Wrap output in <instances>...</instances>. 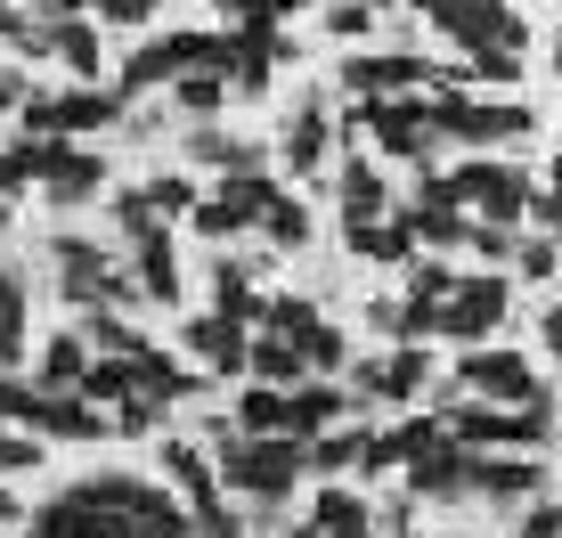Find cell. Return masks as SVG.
I'll use <instances>...</instances> for the list:
<instances>
[{"label": "cell", "instance_id": "cell-30", "mask_svg": "<svg viewBox=\"0 0 562 538\" xmlns=\"http://www.w3.org/2000/svg\"><path fill=\"white\" fill-rule=\"evenodd\" d=\"M302 449H310V473H318V482H326V473H342V466H359V449H367V433H359V425H326V433H310V440H302Z\"/></svg>", "mask_w": 562, "mask_h": 538}, {"label": "cell", "instance_id": "cell-9", "mask_svg": "<svg viewBox=\"0 0 562 538\" xmlns=\"http://www.w3.org/2000/svg\"><path fill=\"white\" fill-rule=\"evenodd\" d=\"M359 139L383 147L400 164H432V123H424V90L416 99H359Z\"/></svg>", "mask_w": 562, "mask_h": 538}, {"label": "cell", "instance_id": "cell-45", "mask_svg": "<svg viewBox=\"0 0 562 538\" xmlns=\"http://www.w3.org/2000/svg\"><path fill=\"white\" fill-rule=\"evenodd\" d=\"M25 466H42V433H9V425H0V482L25 473Z\"/></svg>", "mask_w": 562, "mask_h": 538}, {"label": "cell", "instance_id": "cell-19", "mask_svg": "<svg viewBox=\"0 0 562 538\" xmlns=\"http://www.w3.org/2000/svg\"><path fill=\"white\" fill-rule=\"evenodd\" d=\"M400 221H408L416 254H464V237H473V213H457V204H432V197L400 204Z\"/></svg>", "mask_w": 562, "mask_h": 538}, {"label": "cell", "instance_id": "cell-8", "mask_svg": "<svg viewBox=\"0 0 562 538\" xmlns=\"http://www.w3.org/2000/svg\"><path fill=\"white\" fill-rule=\"evenodd\" d=\"M416 392H432V351H424V343H400L392 359H359L351 368L359 408H408Z\"/></svg>", "mask_w": 562, "mask_h": 538}, {"label": "cell", "instance_id": "cell-47", "mask_svg": "<svg viewBox=\"0 0 562 538\" xmlns=\"http://www.w3.org/2000/svg\"><path fill=\"white\" fill-rule=\"evenodd\" d=\"M82 343H99V351H131V343H139V335H131V326L114 318V311H90V326H82Z\"/></svg>", "mask_w": 562, "mask_h": 538}, {"label": "cell", "instance_id": "cell-20", "mask_svg": "<svg viewBox=\"0 0 562 538\" xmlns=\"http://www.w3.org/2000/svg\"><path fill=\"white\" fill-rule=\"evenodd\" d=\"M25 351H33V294H25V278L0 261V376L25 368Z\"/></svg>", "mask_w": 562, "mask_h": 538}, {"label": "cell", "instance_id": "cell-39", "mask_svg": "<svg viewBox=\"0 0 562 538\" xmlns=\"http://www.w3.org/2000/svg\"><path fill=\"white\" fill-rule=\"evenodd\" d=\"M171 99H180V114L196 123V114H221L228 82H221V74H180V82H171Z\"/></svg>", "mask_w": 562, "mask_h": 538}, {"label": "cell", "instance_id": "cell-40", "mask_svg": "<svg viewBox=\"0 0 562 538\" xmlns=\"http://www.w3.org/2000/svg\"><path fill=\"white\" fill-rule=\"evenodd\" d=\"M147 204H155V221H188V213H196V180L164 171V180H147Z\"/></svg>", "mask_w": 562, "mask_h": 538}, {"label": "cell", "instance_id": "cell-54", "mask_svg": "<svg viewBox=\"0 0 562 538\" xmlns=\"http://www.w3.org/2000/svg\"><path fill=\"white\" fill-rule=\"evenodd\" d=\"M538 335H547V351L562 359V302H554V311H547V318H538Z\"/></svg>", "mask_w": 562, "mask_h": 538}, {"label": "cell", "instance_id": "cell-6", "mask_svg": "<svg viewBox=\"0 0 562 538\" xmlns=\"http://www.w3.org/2000/svg\"><path fill=\"white\" fill-rule=\"evenodd\" d=\"M432 33L457 42L464 57H481V49H521V42H530V16H521L514 0H440Z\"/></svg>", "mask_w": 562, "mask_h": 538}, {"label": "cell", "instance_id": "cell-60", "mask_svg": "<svg viewBox=\"0 0 562 538\" xmlns=\"http://www.w3.org/2000/svg\"><path fill=\"white\" fill-rule=\"evenodd\" d=\"M449 538H481V530H449Z\"/></svg>", "mask_w": 562, "mask_h": 538}, {"label": "cell", "instance_id": "cell-35", "mask_svg": "<svg viewBox=\"0 0 562 538\" xmlns=\"http://www.w3.org/2000/svg\"><path fill=\"white\" fill-rule=\"evenodd\" d=\"M33 156H42V139H9L0 147V221H9V197L33 188Z\"/></svg>", "mask_w": 562, "mask_h": 538}, {"label": "cell", "instance_id": "cell-36", "mask_svg": "<svg viewBox=\"0 0 562 538\" xmlns=\"http://www.w3.org/2000/svg\"><path fill=\"white\" fill-rule=\"evenodd\" d=\"M449 285H457V269L440 261V254H416V261H408V302L432 311V302H449Z\"/></svg>", "mask_w": 562, "mask_h": 538}, {"label": "cell", "instance_id": "cell-16", "mask_svg": "<svg viewBox=\"0 0 562 538\" xmlns=\"http://www.w3.org/2000/svg\"><path fill=\"white\" fill-rule=\"evenodd\" d=\"M547 490V466H530L521 449H481V466H473V497H490V506H530V497Z\"/></svg>", "mask_w": 562, "mask_h": 538}, {"label": "cell", "instance_id": "cell-53", "mask_svg": "<svg viewBox=\"0 0 562 538\" xmlns=\"http://www.w3.org/2000/svg\"><path fill=\"white\" fill-rule=\"evenodd\" d=\"M25 99H33V82H25V74H9V66H0V114H16Z\"/></svg>", "mask_w": 562, "mask_h": 538}, {"label": "cell", "instance_id": "cell-4", "mask_svg": "<svg viewBox=\"0 0 562 538\" xmlns=\"http://www.w3.org/2000/svg\"><path fill=\"white\" fill-rule=\"evenodd\" d=\"M457 383L473 400H490V408H554L538 368L521 351H497V343H473V351H457Z\"/></svg>", "mask_w": 562, "mask_h": 538}, {"label": "cell", "instance_id": "cell-52", "mask_svg": "<svg viewBox=\"0 0 562 538\" xmlns=\"http://www.w3.org/2000/svg\"><path fill=\"white\" fill-rule=\"evenodd\" d=\"M521 538H562V506L530 497V506H521Z\"/></svg>", "mask_w": 562, "mask_h": 538}, {"label": "cell", "instance_id": "cell-58", "mask_svg": "<svg viewBox=\"0 0 562 538\" xmlns=\"http://www.w3.org/2000/svg\"><path fill=\"white\" fill-rule=\"evenodd\" d=\"M554 74H562V33H554Z\"/></svg>", "mask_w": 562, "mask_h": 538}, {"label": "cell", "instance_id": "cell-11", "mask_svg": "<svg viewBox=\"0 0 562 538\" xmlns=\"http://www.w3.org/2000/svg\"><path fill=\"white\" fill-rule=\"evenodd\" d=\"M16 433H49V440H106V433H114V416H99L82 392H42V383H33V400H25V416H16Z\"/></svg>", "mask_w": 562, "mask_h": 538}, {"label": "cell", "instance_id": "cell-25", "mask_svg": "<svg viewBox=\"0 0 562 538\" xmlns=\"http://www.w3.org/2000/svg\"><path fill=\"white\" fill-rule=\"evenodd\" d=\"M188 156L204 171H221V180H237V171H261V139H237V131H188Z\"/></svg>", "mask_w": 562, "mask_h": 538}, {"label": "cell", "instance_id": "cell-22", "mask_svg": "<svg viewBox=\"0 0 562 538\" xmlns=\"http://www.w3.org/2000/svg\"><path fill=\"white\" fill-rule=\"evenodd\" d=\"M261 285H254V261H237V254H221L212 261V311L221 318H237V326H261Z\"/></svg>", "mask_w": 562, "mask_h": 538}, {"label": "cell", "instance_id": "cell-28", "mask_svg": "<svg viewBox=\"0 0 562 538\" xmlns=\"http://www.w3.org/2000/svg\"><path fill=\"white\" fill-rule=\"evenodd\" d=\"M245 376L269 383V392H294L310 368H302V351H294L285 335H254V351H245Z\"/></svg>", "mask_w": 562, "mask_h": 538}, {"label": "cell", "instance_id": "cell-41", "mask_svg": "<svg viewBox=\"0 0 562 538\" xmlns=\"http://www.w3.org/2000/svg\"><path fill=\"white\" fill-rule=\"evenodd\" d=\"M554 261H562V245L530 228V237H514V261L506 269H521V285H530V278H554Z\"/></svg>", "mask_w": 562, "mask_h": 538}, {"label": "cell", "instance_id": "cell-43", "mask_svg": "<svg viewBox=\"0 0 562 538\" xmlns=\"http://www.w3.org/2000/svg\"><path fill=\"white\" fill-rule=\"evenodd\" d=\"M155 425H164V400H155V392L114 400V433H131V440H139V433H155Z\"/></svg>", "mask_w": 562, "mask_h": 538}, {"label": "cell", "instance_id": "cell-46", "mask_svg": "<svg viewBox=\"0 0 562 538\" xmlns=\"http://www.w3.org/2000/svg\"><path fill=\"white\" fill-rule=\"evenodd\" d=\"M473 82H490V90L521 82V49H481V57H473Z\"/></svg>", "mask_w": 562, "mask_h": 538}, {"label": "cell", "instance_id": "cell-17", "mask_svg": "<svg viewBox=\"0 0 562 538\" xmlns=\"http://www.w3.org/2000/svg\"><path fill=\"white\" fill-rule=\"evenodd\" d=\"M359 400L342 392L335 376H302L294 392H285V433L294 440H310V433H326V425H342V416H351Z\"/></svg>", "mask_w": 562, "mask_h": 538}, {"label": "cell", "instance_id": "cell-29", "mask_svg": "<svg viewBox=\"0 0 562 538\" xmlns=\"http://www.w3.org/2000/svg\"><path fill=\"white\" fill-rule=\"evenodd\" d=\"M82 368H90V343H82V335H49L33 383H42V392H74V383H82Z\"/></svg>", "mask_w": 562, "mask_h": 538}, {"label": "cell", "instance_id": "cell-27", "mask_svg": "<svg viewBox=\"0 0 562 538\" xmlns=\"http://www.w3.org/2000/svg\"><path fill=\"white\" fill-rule=\"evenodd\" d=\"M342 237H351V254L359 261H392V269H408L416 261V237H408V221H359V228H342Z\"/></svg>", "mask_w": 562, "mask_h": 538}, {"label": "cell", "instance_id": "cell-1", "mask_svg": "<svg viewBox=\"0 0 562 538\" xmlns=\"http://www.w3.org/2000/svg\"><path fill=\"white\" fill-rule=\"evenodd\" d=\"M212 473H221L228 497H245V506H261V523L294 497V482L310 473V449L294 433H237L221 440V457H212Z\"/></svg>", "mask_w": 562, "mask_h": 538}, {"label": "cell", "instance_id": "cell-26", "mask_svg": "<svg viewBox=\"0 0 562 538\" xmlns=\"http://www.w3.org/2000/svg\"><path fill=\"white\" fill-rule=\"evenodd\" d=\"M310 530H318V538H342V530H375V506H367L359 490H342V482H318V497H310Z\"/></svg>", "mask_w": 562, "mask_h": 538}, {"label": "cell", "instance_id": "cell-51", "mask_svg": "<svg viewBox=\"0 0 562 538\" xmlns=\"http://www.w3.org/2000/svg\"><path fill=\"white\" fill-rule=\"evenodd\" d=\"M90 9H99L106 25H123V33H131V25H147V16L164 9V0H90Z\"/></svg>", "mask_w": 562, "mask_h": 538}, {"label": "cell", "instance_id": "cell-5", "mask_svg": "<svg viewBox=\"0 0 562 538\" xmlns=\"http://www.w3.org/2000/svg\"><path fill=\"white\" fill-rule=\"evenodd\" d=\"M424 123H432V139H473V147H521L538 131L530 107H473L457 99V90H432L424 99Z\"/></svg>", "mask_w": 562, "mask_h": 538}, {"label": "cell", "instance_id": "cell-49", "mask_svg": "<svg viewBox=\"0 0 562 538\" xmlns=\"http://www.w3.org/2000/svg\"><path fill=\"white\" fill-rule=\"evenodd\" d=\"M367 25H375V9H367V0H335V9H326V33H342V42H359Z\"/></svg>", "mask_w": 562, "mask_h": 538}, {"label": "cell", "instance_id": "cell-12", "mask_svg": "<svg viewBox=\"0 0 562 538\" xmlns=\"http://www.w3.org/2000/svg\"><path fill=\"white\" fill-rule=\"evenodd\" d=\"M473 466H481V449L440 440V449H424L408 466V497L416 506H457V497H473Z\"/></svg>", "mask_w": 562, "mask_h": 538}, {"label": "cell", "instance_id": "cell-2", "mask_svg": "<svg viewBox=\"0 0 562 538\" xmlns=\"http://www.w3.org/2000/svg\"><path fill=\"white\" fill-rule=\"evenodd\" d=\"M440 425L464 449H547L554 440V408H490V400H440Z\"/></svg>", "mask_w": 562, "mask_h": 538}, {"label": "cell", "instance_id": "cell-15", "mask_svg": "<svg viewBox=\"0 0 562 538\" xmlns=\"http://www.w3.org/2000/svg\"><path fill=\"white\" fill-rule=\"evenodd\" d=\"M326 131H335V114H326V90H302L294 114H285V139H278L285 171H302V180H326Z\"/></svg>", "mask_w": 562, "mask_h": 538}, {"label": "cell", "instance_id": "cell-10", "mask_svg": "<svg viewBox=\"0 0 562 538\" xmlns=\"http://www.w3.org/2000/svg\"><path fill=\"white\" fill-rule=\"evenodd\" d=\"M33 188L66 213V204H90L106 197V156H90V147H66V139H42V156H33Z\"/></svg>", "mask_w": 562, "mask_h": 538}, {"label": "cell", "instance_id": "cell-32", "mask_svg": "<svg viewBox=\"0 0 562 538\" xmlns=\"http://www.w3.org/2000/svg\"><path fill=\"white\" fill-rule=\"evenodd\" d=\"M221 204H228L245 228H261V213L278 204V180H269V171H237V180H221Z\"/></svg>", "mask_w": 562, "mask_h": 538}, {"label": "cell", "instance_id": "cell-31", "mask_svg": "<svg viewBox=\"0 0 562 538\" xmlns=\"http://www.w3.org/2000/svg\"><path fill=\"white\" fill-rule=\"evenodd\" d=\"M261 237L278 245V254H302V245H310V204L294 197V188H278V204L261 213Z\"/></svg>", "mask_w": 562, "mask_h": 538}, {"label": "cell", "instance_id": "cell-57", "mask_svg": "<svg viewBox=\"0 0 562 538\" xmlns=\"http://www.w3.org/2000/svg\"><path fill=\"white\" fill-rule=\"evenodd\" d=\"M547 188H562V156H554V164H547Z\"/></svg>", "mask_w": 562, "mask_h": 538}, {"label": "cell", "instance_id": "cell-7", "mask_svg": "<svg viewBox=\"0 0 562 538\" xmlns=\"http://www.w3.org/2000/svg\"><path fill=\"white\" fill-rule=\"evenodd\" d=\"M432 82H449V74H440L432 57H416V49H359V57H342V90H351V99H416V90H432Z\"/></svg>", "mask_w": 562, "mask_h": 538}, {"label": "cell", "instance_id": "cell-59", "mask_svg": "<svg viewBox=\"0 0 562 538\" xmlns=\"http://www.w3.org/2000/svg\"><path fill=\"white\" fill-rule=\"evenodd\" d=\"M342 538H375V530H342Z\"/></svg>", "mask_w": 562, "mask_h": 538}, {"label": "cell", "instance_id": "cell-33", "mask_svg": "<svg viewBox=\"0 0 562 538\" xmlns=\"http://www.w3.org/2000/svg\"><path fill=\"white\" fill-rule=\"evenodd\" d=\"M57 66L74 74V82H90V74H99V25H90V16H74V25H57Z\"/></svg>", "mask_w": 562, "mask_h": 538}, {"label": "cell", "instance_id": "cell-18", "mask_svg": "<svg viewBox=\"0 0 562 538\" xmlns=\"http://www.w3.org/2000/svg\"><path fill=\"white\" fill-rule=\"evenodd\" d=\"M131 383H139V392H155V400H164V408H171V400H204V376L196 368H180V359H171V351H155V343L139 335V343H131Z\"/></svg>", "mask_w": 562, "mask_h": 538}, {"label": "cell", "instance_id": "cell-23", "mask_svg": "<svg viewBox=\"0 0 562 538\" xmlns=\"http://www.w3.org/2000/svg\"><path fill=\"white\" fill-rule=\"evenodd\" d=\"M164 473H171V490L188 497V506H221V473H212V457L196 449V440H164Z\"/></svg>", "mask_w": 562, "mask_h": 538}, {"label": "cell", "instance_id": "cell-48", "mask_svg": "<svg viewBox=\"0 0 562 538\" xmlns=\"http://www.w3.org/2000/svg\"><path fill=\"white\" fill-rule=\"evenodd\" d=\"M188 221H196V237H237V228H245L221 197H196V213H188Z\"/></svg>", "mask_w": 562, "mask_h": 538}, {"label": "cell", "instance_id": "cell-56", "mask_svg": "<svg viewBox=\"0 0 562 538\" xmlns=\"http://www.w3.org/2000/svg\"><path fill=\"white\" fill-rule=\"evenodd\" d=\"M408 9H416V16H424V25H432V9H440V0H408Z\"/></svg>", "mask_w": 562, "mask_h": 538}, {"label": "cell", "instance_id": "cell-21", "mask_svg": "<svg viewBox=\"0 0 562 538\" xmlns=\"http://www.w3.org/2000/svg\"><path fill=\"white\" fill-rule=\"evenodd\" d=\"M131 285H139V302H180V254H171V237L155 228V237L131 245Z\"/></svg>", "mask_w": 562, "mask_h": 538}, {"label": "cell", "instance_id": "cell-24", "mask_svg": "<svg viewBox=\"0 0 562 538\" xmlns=\"http://www.w3.org/2000/svg\"><path fill=\"white\" fill-rule=\"evenodd\" d=\"M335 197H342V228H359V221H383V213H392V188H383V171L367 164V156L342 164Z\"/></svg>", "mask_w": 562, "mask_h": 538}, {"label": "cell", "instance_id": "cell-14", "mask_svg": "<svg viewBox=\"0 0 562 538\" xmlns=\"http://www.w3.org/2000/svg\"><path fill=\"white\" fill-rule=\"evenodd\" d=\"M449 440V425H440V408L432 416H400V425H383V433H367V449H359V473H392V466H416L424 449H440Z\"/></svg>", "mask_w": 562, "mask_h": 538}, {"label": "cell", "instance_id": "cell-44", "mask_svg": "<svg viewBox=\"0 0 562 538\" xmlns=\"http://www.w3.org/2000/svg\"><path fill=\"white\" fill-rule=\"evenodd\" d=\"M514 237H521V228H497V221H473V237H464V254H481V261H497V269H506V261H514Z\"/></svg>", "mask_w": 562, "mask_h": 538}, {"label": "cell", "instance_id": "cell-38", "mask_svg": "<svg viewBox=\"0 0 562 538\" xmlns=\"http://www.w3.org/2000/svg\"><path fill=\"white\" fill-rule=\"evenodd\" d=\"M228 9V25H254V33H278L285 16H302L310 0H221Z\"/></svg>", "mask_w": 562, "mask_h": 538}, {"label": "cell", "instance_id": "cell-13", "mask_svg": "<svg viewBox=\"0 0 562 538\" xmlns=\"http://www.w3.org/2000/svg\"><path fill=\"white\" fill-rule=\"evenodd\" d=\"M180 351L196 359L204 376H245V351H254V335H245L237 318H221V311H196L180 326Z\"/></svg>", "mask_w": 562, "mask_h": 538}, {"label": "cell", "instance_id": "cell-50", "mask_svg": "<svg viewBox=\"0 0 562 538\" xmlns=\"http://www.w3.org/2000/svg\"><path fill=\"white\" fill-rule=\"evenodd\" d=\"M530 228L562 245V188H538V197H530Z\"/></svg>", "mask_w": 562, "mask_h": 538}, {"label": "cell", "instance_id": "cell-34", "mask_svg": "<svg viewBox=\"0 0 562 538\" xmlns=\"http://www.w3.org/2000/svg\"><path fill=\"white\" fill-rule=\"evenodd\" d=\"M74 392H82V400H131L139 383H131V359H123V351H99V359L82 368V383H74Z\"/></svg>", "mask_w": 562, "mask_h": 538}, {"label": "cell", "instance_id": "cell-61", "mask_svg": "<svg viewBox=\"0 0 562 538\" xmlns=\"http://www.w3.org/2000/svg\"><path fill=\"white\" fill-rule=\"evenodd\" d=\"M326 9H335V0H326ZM367 9H375V0H367Z\"/></svg>", "mask_w": 562, "mask_h": 538}, {"label": "cell", "instance_id": "cell-42", "mask_svg": "<svg viewBox=\"0 0 562 538\" xmlns=\"http://www.w3.org/2000/svg\"><path fill=\"white\" fill-rule=\"evenodd\" d=\"M114 228H123L131 245H139V237H155V228H164V221H155V204H147V188H123V197H114Z\"/></svg>", "mask_w": 562, "mask_h": 538}, {"label": "cell", "instance_id": "cell-37", "mask_svg": "<svg viewBox=\"0 0 562 538\" xmlns=\"http://www.w3.org/2000/svg\"><path fill=\"white\" fill-rule=\"evenodd\" d=\"M237 433H285V392L254 383V392L237 400Z\"/></svg>", "mask_w": 562, "mask_h": 538}, {"label": "cell", "instance_id": "cell-3", "mask_svg": "<svg viewBox=\"0 0 562 538\" xmlns=\"http://www.w3.org/2000/svg\"><path fill=\"white\" fill-rule=\"evenodd\" d=\"M514 311V278L506 269H457V285H449V302L432 311V335H449L457 351H473L481 335H497Z\"/></svg>", "mask_w": 562, "mask_h": 538}, {"label": "cell", "instance_id": "cell-55", "mask_svg": "<svg viewBox=\"0 0 562 538\" xmlns=\"http://www.w3.org/2000/svg\"><path fill=\"white\" fill-rule=\"evenodd\" d=\"M9 523H25V506H16V497H9V482H0V530H9Z\"/></svg>", "mask_w": 562, "mask_h": 538}]
</instances>
